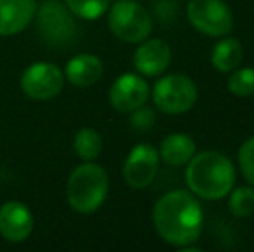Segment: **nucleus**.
<instances>
[{
    "instance_id": "f257e3e1",
    "label": "nucleus",
    "mask_w": 254,
    "mask_h": 252,
    "mask_svg": "<svg viewBox=\"0 0 254 252\" xmlns=\"http://www.w3.org/2000/svg\"><path fill=\"white\" fill-rule=\"evenodd\" d=\"M154 226L164 242L185 247L199 239L202 230V211L197 199L187 190H173L154 205Z\"/></svg>"
},
{
    "instance_id": "f03ea898",
    "label": "nucleus",
    "mask_w": 254,
    "mask_h": 252,
    "mask_svg": "<svg viewBox=\"0 0 254 252\" xmlns=\"http://www.w3.org/2000/svg\"><path fill=\"white\" fill-rule=\"evenodd\" d=\"M185 182L194 195L218 201L230 194L235 183V169L230 159L214 151H206L189 161Z\"/></svg>"
},
{
    "instance_id": "7ed1b4c3",
    "label": "nucleus",
    "mask_w": 254,
    "mask_h": 252,
    "mask_svg": "<svg viewBox=\"0 0 254 252\" xmlns=\"http://www.w3.org/2000/svg\"><path fill=\"white\" fill-rule=\"evenodd\" d=\"M109 190V178L97 164H81L67 180V202L76 212L92 214L102 205Z\"/></svg>"
},
{
    "instance_id": "20e7f679",
    "label": "nucleus",
    "mask_w": 254,
    "mask_h": 252,
    "mask_svg": "<svg viewBox=\"0 0 254 252\" xmlns=\"http://www.w3.org/2000/svg\"><path fill=\"white\" fill-rule=\"evenodd\" d=\"M107 21L114 37L128 44L144 42L152 30V19L149 12L133 0H121L114 3Z\"/></svg>"
},
{
    "instance_id": "39448f33",
    "label": "nucleus",
    "mask_w": 254,
    "mask_h": 252,
    "mask_svg": "<svg viewBox=\"0 0 254 252\" xmlns=\"http://www.w3.org/2000/svg\"><path fill=\"white\" fill-rule=\"evenodd\" d=\"M197 101V87L185 74H168L154 85V104L166 114L187 112Z\"/></svg>"
},
{
    "instance_id": "423d86ee",
    "label": "nucleus",
    "mask_w": 254,
    "mask_h": 252,
    "mask_svg": "<svg viewBox=\"0 0 254 252\" xmlns=\"http://www.w3.org/2000/svg\"><path fill=\"white\" fill-rule=\"evenodd\" d=\"M187 16L192 26L207 37H225L234 28L232 10L223 0H190Z\"/></svg>"
},
{
    "instance_id": "0eeeda50",
    "label": "nucleus",
    "mask_w": 254,
    "mask_h": 252,
    "mask_svg": "<svg viewBox=\"0 0 254 252\" xmlns=\"http://www.w3.org/2000/svg\"><path fill=\"white\" fill-rule=\"evenodd\" d=\"M38 31L52 45H67L74 40L76 24L67 9L57 0H47L38 9Z\"/></svg>"
},
{
    "instance_id": "6e6552de",
    "label": "nucleus",
    "mask_w": 254,
    "mask_h": 252,
    "mask_svg": "<svg viewBox=\"0 0 254 252\" xmlns=\"http://www.w3.org/2000/svg\"><path fill=\"white\" fill-rule=\"evenodd\" d=\"M64 78L56 64L38 62L30 66L21 76V88L30 99L35 101H51L61 94Z\"/></svg>"
},
{
    "instance_id": "1a4fd4ad",
    "label": "nucleus",
    "mask_w": 254,
    "mask_h": 252,
    "mask_svg": "<svg viewBox=\"0 0 254 252\" xmlns=\"http://www.w3.org/2000/svg\"><path fill=\"white\" fill-rule=\"evenodd\" d=\"M159 168V152L147 144L131 149L123 168L125 182L131 189H145L154 182Z\"/></svg>"
},
{
    "instance_id": "9d476101",
    "label": "nucleus",
    "mask_w": 254,
    "mask_h": 252,
    "mask_svg": "<svg viewBox=\"0 0 254 252\" xmlns=\"http://www.w3.org/2000/svg\"><path fill=\"white\" fill-rule=\"evenodd\" d=\"M149 99V85L138 74L127 73L113 83L109 92V101L116 111L133 112L142 107Z\"/></svg>"
},
{
    "instance_id": "9b49d317",
    "label": "nucleus",
    "mask_w": 254,
    "mask_h": 252,
    "mask_svg": "<svg viewBox=\"0 0 254 252\" xmlns=\"http://www.w3.org/2000/svg\"><path fill=\"white\" fill-rule=\"evenodd\" d=\"M33 232V216L21 202H7L0 207V235L9 242H23Z\"/></svg>"
},
{
    "instance_id": "f8f14e48",
    "label": "nucleus",
    "mask_w": 254,
    "mask_h": 252,
    "mask_svg": "<svg viewBox=\"0 0 254 252\" xmlns=\"http://www.w3.org/2000/svg\"><path fill=\"white\" fill-rule=\"evenodd\" d=\"M37 12L35 0H0V37L17 35Z\"/></svg>"
},
{
    "instance_id": "ddd939ff",
    "label": "nucleus",
    "mask_w": 254,
    "mask_h": 252,
    "mask_svg": "<svg viewBox=\"0 0 254 252\" xmlns=\"http://www.w3.org/2000/svg\"><path fill=\"white\" fill-rule=\"evenodd\" d=\"M171 62V50L168 44L159 38L147 40L135 50L133 64L137 71L145 76H157L164 73Z\"/></svg>"
},
{
    "instance_id": "4468645a",
    "label": "nucleus",
    "mask_w": 254,
    "mask_h": 252,
    "mask_svg": "<svg viewBox=\"0 0 254 252\" xmlns=\"http://www.w3.org/2000/svg\"><path fill=\"white\" fill-rule=\"evenodd\" d=\"M102 76V62L94 54H80L66 66V78L74 87H90Z\"/></svg>"
},
{
    "instance_id": "2eb2a0df",
    "label": "nucleus",
    "mask_w": 254,
    "mask_h": 252,
    "mask_svg": "<svg viewBox=\"0 0 254 252\" xmlns=\"http://www.w3.org/2000/svg\"><path fill=\"white\" fill-rule=\"evenodd\" d=\"M195 144L189 135L173 133L168 135L161 144V159L170 166H184L194 157Z\"/></svg>"
},
{
    "instance_id": "dca6fc26",
    "label": "nucleus",
    "mask_w": 254,
    "mask_h": 252,
    "mask_svg": "<svg viewBox=\"0 0 254 252\" xmlns=\"http://www.w3.org/2000/svg\"><path fill=\"white\" fill-rule=\"evenodd\" d=\"M242 55H244V50H242L241 42L237 38L228 37L213 49L211 62L221 73H232L242 62Z\"/></svg>"
},
{
    "instance_id": "f3484780",
    "label": "nucleus",
    "mask_w": 254,
    "mask_h": 252,
    "mask_svg": "<svg viewBox=\"0 0 254 252\" xmlns=\"http://www.w3.org/2000/svg\"><path fill=\"white\" fill-rule=\"evenodd\" d=\"M74 151L83 161H94L102 151V138L92 128H81L74 137Z\"/></svg>"
},
{
    "instance_id": "a211bd4d",
    "label": "nucleus",
    "mask_w": 254,
    "mask_h": 252,
    "mask_svg": "<svg viewBox=\"0 0 254 252\" xmlns=\"http://www.w3.org/2000/svg\"><path fill=\"white\" fill-rule=\"evenodd\" d=\"M228 209L237 218H248L254 214V189L253 187H239L230 194Z\"/></svg>"
},
{
    "instance_id": "6ab92c4d",
    "label": "nucleus",
    "mask_w": 254,
    "mask_h": 252,
    "mask_svg": "<svg viewBox=\"0 0 254 252\" xmlns=\"http://www.w3.org/2000/svg\"><path fill=\"white\" fill-rule=\"evenodd\" d=\"M66 3L74 16L88 21L101 17L109 9V0H66Z\"/></svg>"
},
{
    "instance_id": "aec40b11",
    "label": "nucleus",
    "mask_w": 254,
    "mask_h": 252,
    "mask_svg": "<svg viewBox=\"0 0 254 252\" xmlns=\"http://www.w3.org/2000/svg\"><path fill=\"white\" fill-rule=\"evenodd\" d=\"M227 85L228 90L237 97H251L254 95V69L253 67L234 69Z\"/></svg>"
},
{
    "instance_id": "412c9836",
    "label": "nucleus",
    "mask_w": 254,
    "mask_h": 252,
    "mask_svg": "<svg viewBox=\"0 0 254 252\" xmlns=\"http://www.w3.org/2000/svg\"><path fill=\"white\" fill-rule=\"evenodd\" d=\"M239 166L246 182L254 187V137L246 140L239 149Z\"/></svg>"
},
{
    "instance_id": "4be33fe9",
    "label": "nucleus",
    "mask_w": 254,
    "mask_h": 252,
    "mask_svg": "<svg viewBox=\"0 0 254 252\" xmlns=\"http://www.w3.org/2000/svg\"><path fill=\"white\" fill-rule=\"evenodd\" d=\"M131 123H133L137 128L140 130H149L154 123V112L151 109H135V114L131 118Z\"/></svg>"
}]
</instances>
